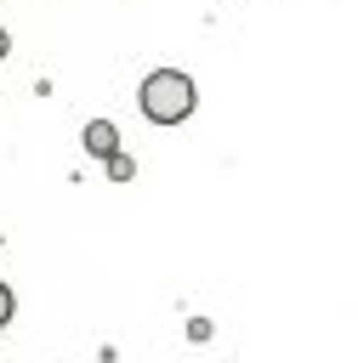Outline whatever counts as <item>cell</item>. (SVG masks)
I'll list each match as a JSON object with an SVG mask.
<instances>
[{"label":"cell","instance_id":"1","mask_svg":"<svg viewBox=\"0 0 358 363\" xmlns=\"http://www.w3.org/2000/svg\"><path fill=\"white\" fill-rule=\"evenodd\" d=\"M193 102H199V91H193V79H188L182 68H153V74L142 79V91H136V108H142L153 125H176V119H188Z\"/></svg>","mask_w":358,"mask_h":363},{"label":"cell","instance_id":"2","mask_svg":"<svg viewBox=\"0 0 358 363\" xmlns=\"http://www.w3.org/2000/svg\"><path fill=\"white\" fill-rule=\"evenodd\" d=\"M85 147H91L97 159H114V153H119V142H114V125H108V119H91V125H85Z\"/></svg>","mask_w":358,"mask_h":363},{"label":"cell","instance_id":"3","mask_svg":"<svg viewBox=\"0 0 358 363\" xmlns=\"http://www.w3.org/2000/svg\"><path fill=\"white\" fill-rule=\"evenodd\" d=\"M11 312H17V301H11V289H6V284H0V329H6V323H11Z\"/></svg>","mask_w":358,"mask_h":363},{"label":"cell","instance_id":"4","mask_svg":"<svg viewBox=\"0 0 358 363\" xmlns=\"http://www.w3.org/2000/svg\"><path fill=\"white\" fill-rule=\"evenodd\" d=\"M6 51H11V40H6V28H0V57H6Z\"/></svg>","mask_w":358,"mask_h":363}]
</instances>
